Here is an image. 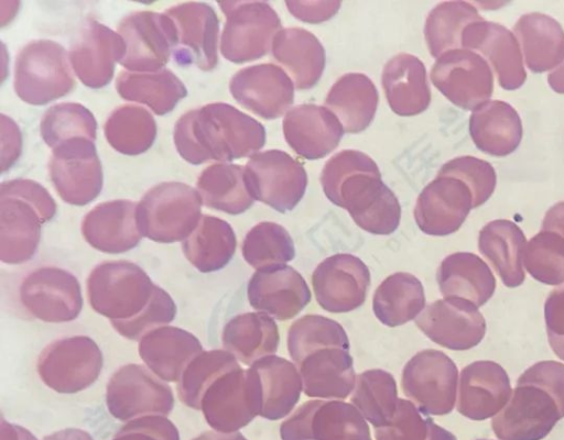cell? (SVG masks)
<instances>
[{"label":"cell","instance_id":"cell-1","mask_svg":"<svg viewBox=\"0 0 564 440\" xmlns=\"http://www.w3.org/2000/svg\"><path fill=\"white\" fill-rule=\"evenodd\" d=\"M321 184L334 205L346 209L355 223L375 234H390L399 226L401 207L382 182L377 164L357 150H344L324 165Z\"/></svg>","mask_w":564,"mask_h":440},{"label":"cell","instance_id":"cell-2","mask_svg":"<svg viewBox=\"0 0 564 440\" xmlns=\"http://www.w3.org/2000/svg\"><path fill=\"white\" fill-rule=\"evenodd\" d=\"M180 155L192 164L252 156L265 143L263 125L235 107L209 103L184 113L174 128Z\"/></svg>","mask_w":564,"mask_h":440},{"label":"cell","instance_id":"cell-3","mask_svg":"<svg viewBox=\"0 0 564 440\" xmlns=\"http://www.w3.org/2000/svg\"><path fill=\"white\" fill-rule=\"evenodd\" d=\"M564 417V364L541 361L517 381L508 405L492 419L503 440H538Z\"/></svg>","mask_w":564,"mask_h":440},{"label":"cell","instance_id":"cell-4","mask_svg":"<svg viewBox=\"0 0 564 440\" xmlns=\"http://www.w3.org/2000/svg\"><path fill=\"white\" fill-rule=\"evenodd\" d=\"M202 205L198 191L186 184L156 185L137 206L140 233L158 242L183 240L198 224Z\"/></svg>","mask_w":564,"mask_h":440},{"label":"cell","instance_id":"cell-5","mask_svg":"<svg viewBox=\"0 0 564 440\" xmlns=\"http://www.w3.org/2000/svg\"><path fill=\"white\" fill-rule=\"evenodd\" d=\"M74 86L69 55L58 43L33 41L18 54L14 89L23 101L45 105L67 95Z\"/></svg>","mask_w":564,"mask_h":440},{"label":"cell","instance_id":"cell-6","mask_svg":"<svg viewBox=\"0 0 564 440\" xmlns=\"http://www.w3.org/2000/svg\"><path fill=\"white\" fill-rule=\"evenodd\" d=\"M218 4L226 15L220 38L223 56L242 64L267 55L274 36L282 30L274 9L262 1H224Z\"/></svg>","mask_w":564,"mask_h":440},{"label":"cell","instance_id":"cell-7","mask_svg":"<svg viewBox=\"0 0 564 440\" xmlns=\"http://www.w3.org/2000/svg\"><path fill=\"white\" fill-rule=\"evenodd\" d=\"M245 182L254 200L283 213L303 198L307 175L299 160L286 152L269 150L250 156L245 166Z\"/></svg>","mask_w":564,"mask_h":440},{"label":"cell","instance_id":"cell-8","mask_svg":"<svg viewBox=\"0 0 564 440\" xmlns=\"http://www.w3.org/2000/svg\"><path fill=\"white\" fill-rule=\"evenodd\" d=\"M52 150L48 173L58 196L79 206L94 200L102 187V168L95 142L76 136Z\"/></svg>","mask_w":564,"mask_h":440},{"label":"cell","instance_id":"cell-9","mask_svg":"<svg viewBox=\"0 0 564 440\" xmlns=\"http://www.w3.org/2000/svg\"><path fill=\"white\" fill-rule=\"evenodd\" d=\"M431 80L452 103L464 110H475L489 101L494 91V75L487 61L463 47L436 58Z\"/></svg>","mask_w":564,"mask_h":440},{"label":"cell","instance_id":"cell-10","mask_svg":"<svg viewBox=\"0 0 564 440\" xmlns=\"http://www.w3.org/2000/svg\"><path fill=\"white\" fill-rule=\"evenodd\" d=\"M118 34L124 42L120 64L128 72L163 69L175 46V26L165 13L134 12L122 19Z\"/></svg>","mask_w":564,"mask_h":440},{"label":"cell","instance_id":"cell-11","mask_svg":"<svg viewBox=\"0 0 564 440\" xmlns=\"http://www.w3.org/2000/svg\"><path fill=\"white\" fill-rule=\"evenodd\" d=\"M458 372L454 362L437 350H425L413 356L403 370L402 387L426 411L446 414L456 399Z\"/></svg>","mask_w":564,"mask_h":440},{"label":"cell","instance_id":"cell-12","mask_svg":"<svg viewBox=\"0 0 564 440\" xmlns=\"http://www.w3.org/2000/svg\"><path fill=\"white\" fill-rule=\"evenodd\" d=\"M175 26L173 56L184 65L203 70L213 69L218 62L219 20L213 8L202 2H186L164 12Z\"/></svg>","mask_w":564,"mask_h":440},{"label":"cell","instance_id":"cell-13","mask_svg":"<svg viewBox=\"0 0 564 440\" xmlns=\"http://www.w3.org/2000/svg\"><path fill=\"white\" fill-rule=\"evenodd\" d=\"M294 89L289 75L275 64H259L240 69L229 82L235 100L267 120L280 118L291 108Z\"/></svg>","mask_w":564,"mask_h":440},{"label":"cell","instance_id":"cell-14","mask_svg":"<svg viewBox=\"0 0 564 440\" xmlns=\"http://www.w3.org/2000/svg\"><path fill=\"white\" fill-rule=\"evenodd\" d=\"M415 323L432 341L451 350L474 348L486 333V321L478 307L460 298L431 304Z\"/></svg>","mask_w":564,"mask_h":440},{"label":"cell","instance_id":"cell-15","mask_svg":"<svg viewBox=\"0 0 564 440\" xmlns=\"http://www.w3.org/2000/svg\"><path fill=\"white\" fill-rule=\"evenodd\" d=\"M471 208L473 194L463 180L437 176L419 195L414 218L424 233L447 235L460 228Z\"/></svg>","mask_w":564,"mask_h":440},{"label":"cell","instance_id":"cell-16","mask_svg":"<svg viewBox=\"0 0 564 440\" xmlns=\"http://www.w3.org/2000/svg\"><path fill=\"white\" fill-rule=\"evenodd\" d=\"M369 280L367 266L350 254L327 257L312 277L318 305L332 312H346L359 307L366 298Z\"/></svg>","mask_w":564,"mask_h":440},{"label":"cell","instance_id":"cell-17","mask_svg":"<svg viewBox=\"0 0 564 440\" xmlns=\"http://www.w3.org/2000/svg\"><path fill=\"white\" fill-rule=\"evenodd\" d=\"M462 47L481 53L503 89H518L525 81L520 44L503 25L485 20L468 24L462 34Z\"/></svg>","mask_w":564,"mask_h":440},{"label":"cell","instance_id":"cell-18","mask_svg":"<svg viewBox=\"0 0 564 440\" xmlns=\"http://www.w3.org/2000/svg\"><path fill=\"white\" fill-rule=\"evenodd\" d=\"M283 134L290 147L301 157L319 160L339 144L344 129L326 107L300 105L283 118Z\"/></svg>","mask_w":564,"mask_h":440},{"label":"cell","instance_id":"cell-19","mask_svg":"<svg viewBox=\"0 0 564 440\" xmlns=\"http://www.w3.org/2000/svg\"><path fill=\"white\" fill-rule=\"evenodd\" d=\"M68 55L80 81L90 88H100L112 79L116 63L124 55V42L106 25L91 21Z\"/></svg>","mask_w":564,"mask_h":440},{"label":"cell","instance_id":"cell-20","mask_svg":"<svg viewBox=\"0 0 564 440\" xmlns=\"http://www.w3.org/2000/svg\"><path fill=\"white\" fill-rule=\"evenodd\" d=\"M458 389V411L477 420L495 416L511 397L509 376L494 361H476L464 367Z\"/></svg>","mask_w":564,"mask_h":440},{"label":"cell","instance_id":"cell-21","mask_svg":"<svg viewBox=\"0 0 564 440\" xmlns=\"http://www.w3.org/2000/svg\"><path fill=\"white\" fill-rule=\"evenodd\" d=\"M248 293L253 308L279 320L294 317L311 299L305 280L288 265L259 270L250 279Z\"/></svg>","mask_w":564,"mask_h":440},{"label":"cell","instance_id":"cell-22","mask_svg":"<svg viewBox=\"0 0 564 440\" xmlns=\"http://www.w3.org/2000/svg\"><path fill=\"white\" fill-rule=\"evenodd\" d=\"M382 86L390 109L398 116H416L431 102L425 66L414 55L400 53L390 58L382 70Z\"/></svg>","mask_w":564,"mask_h":440},{"label":"cell","instance_id":"cell-23","mask_svg":"<svg viewBox=\"0 0 564 440\" xmlns=\"http://www.w3.org/2000/svg\"><path fill=\"white\" fill-rule=\"evenodd\" d=\"M273 59L289 75L295 89H310L325 67V50L319 40L301 28L282 29L273 38Z\"/></svg>","mask_w":564,"mask_h":440},{"label":"cell","instance_id":"cell-24","mask_svg":"<svg viewBox=\"0 0 564 440\" xmlns=\"http://www.w3.org/2000/svg\"><path fill=\"white\" fill-rule=\"evenodd\" d=\"M137 206L129 200H113L96 206L84 219L83 234L94 248L118 253L133 248L141 233Z\"/></svg>","mask_w":564,"mask_h":440},{"label":"cell","instance_id":"cell-25","mask_svg":"<svg viewBox=\"0 0 564 440\" xmlns=\"http://www.w3.org/2000/svg\"><path fill=\"white\" fill-rule=\"evenodd\" d=\"M302 388L310 397L345 398L354 388L352 360L346 349L315 350L299 364Z\"/></svg>","mask_w":564,"mask_h":440},{"label":"cell","instance_id":"cell-26","mask_svg":"<svg viewBox=\"0 0 564 440\" xmlns=\"http://www.w3.org/2000/svg\"><path fill=\"white\" fill-rule=\"evenodd\" d=\"M469 133L481 152L506 156L519 146L522 123L518 112L509 103L489 100L473 110Z\"/></svg>","mask_w":564,"mask_h":440},{"label":"cell","instance_id":"cell-27","mask_svg":"<svg viewBox=\"0 0 564 440\" xmlns=\"http://www.w3.org/2000/svg\"><path fill=\"white\" fill-rule=\"evenodd\" d=\"M437 282L444 298L465 299L476 307L494 295L496 278L489 266L476 254L458 252L448 255L440 265Z\"/></svg>","mask_w":564,"mask_h":440},{"label":"cell","instance_id":"cell-28","mask_svg":"<svg viewBox=\"0 0 564 440\" xmlns=\"http://www.w3.org/2000/svg\"><path fill=\"white\" fill-rule=\"evenodd\" d=\"M379 96L376 86L365 74L348 73L330 87L325 107L339 120L347 133H360L375 118Z\"/></svg>","mask_w":564,"mask_h":440},{"label":"cell","instance_id":"cell-29","mask_svg":"<svg viewBox=\"0 0 564 440\" xmlns=\"http://www.w3.org/2000/svg\"><path fill=\"white\" fill-rule=\"evenodd\" d=\"M527 245L522 230L512 221L498 219L479 232L478 249L508 287L520 286L525 277L523 253Z\"/></svg>","mask_w":564,"mask_h":440},{"label":"cell","instance_id":"cell-30","mask_svg":"<svg viewBox=\"0 0 564 440\" xmlns=\"http://www.w3.org/2000/svg\"><path fill=\"white\" fill-rule=\"evenodd\" d=\"M513 32L531 72L544 73L564 61V31L551 16L538 12L523 14Z\"/></svg>","mask_w":564,"mask_h":440},{"label":"cell","instance_id":"cell-31","mask_svg":"<svg viewBox=\"0 0 564 440\" xmlns=\"http://www.w3.org/2000/svg\"><path fill=\"white\" fill-rule=\"evenodd\" d=\"M2 258L28 260L36 249L40 224L46 219L37 207L15 196H0Z\"/></svg>","mask_w":564,"mask_h":440},{"label":"cell","instance_id":"cell-32","mask_svg":"<svg viewBox=\"0 0 564 440\" xmlns=\"http://www.w3.org/2000/svg\"><path fill=\"white\" fill-rule=\"evenodd\" d=\"M116 87L121 98L147 105L163 116L186 96V88L170 69L156 72H122L118 75Z\"/></svg>","mask_w":564,"mask_h":440},{"label":"cell","instance_id":"cell-33","mask_svg":"<svg viewBox=\"0 0 564 440\" xmlns=\"http://www.w3.org/2000/svg\"><path fill=\"white\" fill-rule=\"evenodd\" d=\"M203 205L230 215L249 209L254 199L245 182V167L219 163L208 166L197 180V189Z\"/></svg>","mask_w":564,"mask_h":440},{"label":"cell","instance_id":"cell-34","mask_svg":"<svg viewBox=\"0 0 564 440\" xmlns=\"http://www.w3.org/2000/svg\"><path fill=\"white\" fill-rule=\"evenodd\" d=\"M425 297L421 282L411 274L389 276L373 295V312L389 327L403 324L422 311Z\"/></svg>","mask_w":564,"mask_h":440},{"label":"cell","instance_id":"cell-35","mask_svg":"<svg viewBox=\"0 0 564 440\" xmlns=\"http://www.w3.org/2000/svg\"><path fill=\"white\" fill-rule=\"evenodd\" d=\"M188 260L202 271L223 267L236 249V237L231 227L224 220L202 216L191 237L183 243Z\"/></svg>","mask_w":564,"mask_h":440},{"label":"cell","instance_id":"cell-36","mask_svg":"<svg viewBox=\"0 0 564 440\" xmlns=\"http://www.w3.org/2000/svg\"><path fill=\"white\" fill-rule=\"evenodd\" d=\"M482 20L477 9L465 1H446L438 3L429 13L424 36L431 55L435 58L451 50L462 48L464 29Z\"/></svg>","mask_w":564,"mask_h":440},{"label":"cell","instance_id":"cell-37","mask_svg":"<svg viewBox=\"0 0 564 440\" xmlns=\"http://www.w3.org/2000/svg\"><path fill=\"white\" fill-rule=\"evenodd\" d=\"M224 343L242 362L252 364L256 359L275 352L279 332L270 317L262 314H246L227 324Z\"/></svg>","mask_w":564,"mask_h":440},{"label":"cell","instance_id":"cell-38","mask_svg":"<svg viewBox=\"0 0 564 440\" xmlns=\"http://www.w3.org/2000/svg\"><path fill=\"white\" fill-rule=\"evenodd\" d=\"M109 144L120 153L137 155L145 152L156 135L153 117L143 108L126 105L116 109L105 124Z\"/></svg>","mask_w":564,"mask_h":440},{"label":"cell","instance_id":"cell-39","mask_svg":"<svg viewBox=\"0 0 564 440\" xmlns=\"http://www.w3.org/2000/svg\"><path fill=\"white\" fill-rule=\"evenodd\" d=\"M245 260L259 270L285 265L294 255V244L288 231L274 222L253 227L242 244Z\"/></svg>","mask_w":564,"mask_h":440},{"label":"cell","instance_id":"cell-40","mask_svg":"<svg viewBox=\"0 0 564 440\" xmlns=\"http://www.w3.org/2000/svg\"><path fill=\"white\" fill-rule=\"evenodd\" d=\"M288 343L290 355L296 364L311 352L322 348L349 349L341 326L321 316H305L294 322L289 331Z\"/></svg>","mask_w":564,"mask_h":440},{"label":"cell","instance_id":"cell-41","mask_svg":"<svg viewBox=\"0 0 564 440\" xmlns=\"http://www.w3.org/2000/svg\"><path fill=\"white\" fill-rule=\"evenodd\" d=\"M252 367L259 375L261 397L267 406L282 405L288 413L299 402L302 381L291 362L272 355L254 362Z\"/></svg>","mask_w":564,"mask_h":440},{"label":"cell","instance_id":"cell-42","mask_svg":"<svg viewBox=\"0 0 564 440\" xmlns=\"http://www.w3.org/2000/svg\"><path fill=\"white\" fill-rule=\"evenodd\" d=\"M523 265L538 282L553 286L563 284L564 238L553 231L541 230L527 243Z\"/></svg>","mask_w":564,"mask_h":440},{"label":"cell","instance_id":"cell-43","mask_svg":"<svg viewBox=\"0 0 564 440\" xmlns=\"http://www.w3.org/2000/svg\"><path fill=\"white\" fill-rule=\"evenodd\" d=\"M97 123L93 113L79 103L65 102L48 108L41 120V134L52 148L76 136L95 142Z\"/></svg>","mask_w":564,"mask_h":440},{"label":"cell","instance_id":"cell-44","mask_svg":"<svg viewBox=\"0 0 564 440\" xmlns=\"http://www.w3.org/2000/svg\"><path fill=\"white\" fill-rule=\"evenodd\" d=\"M437 176L463 180L473 194V208L486 202L496 187V172L490 163L474 156H459L445 163Z\"/></svg>","mask_w":564,"mask_h":440},{"label":"cell","instance_id":"cell-45","mask_svg":"<svg viewBox=\"0 0 564 440\" xmlns=\"http://www.w3.org/2000/svg\"><path fill=\"white\" fill-rule=\"evenodd\" d=\"M351 402L364 408L366 405H394L398 402L394 378L381 370L367 371L356 378Z\"/></svg>","mask_w":564,"mask_h":440},{"label":"cell","instance_id":"cell-46","mask_svg":"<svg viewBox=\"0 0 564 440\" xmlns=\"http://www.w3.org/2000/svg\"><path fill=\"white\" fill-rule=\"evenodd\" d=\"M544 318L549 343L556 356L564 361V283L546 298Z\"/></svg>","mask_w":564,"mask_h":440},{"label":"cell","instance_id":"cell-47","mask_svg":"<svg viewBox=\"0 0 564 440\" xmlns=\"http://www.w3.org/2000/svg\"><path fill=\"white\" fill-rule=\"evenodd\" d=\"M0 196H15L31 201L50 220L55 213V202L40 184L29 179L8 180L1 185Z\"/></svg>","mask_w":564,"mask_h":440},{"label":"cell","instance_id":"cell-48","mask_svg":"<svg viewBox=\"0 0 564 440\" xmlns=\"http://www.w3.org/2000/svg\"><path fill=\"white\" fill-rule=\"evenodd\" d=\"M290 13L307 23L327 21L337 13L340 1H285Z\"/></svg>","mask_w":564,"mask_h":440},{"label":"cell","instance_id":"cell-49","mask_svg":"<svg viewBox=\"0 0 564 440\" xmlns=\"http://www.w3.org/2000/svg\"><path fill=\"white\" fill-rule=\"evenodd\" d=\"M542 230L553 231L564 238V201L557 202L546 211Z\"/></svg>","mask_w":564,"mask_h":440},{"label":"cell","instance_id":"cell-50","mask_svg":"<svg viewBox=\"0 0 564 440\" xmlns=\"http://www.w3.org/2000/svg\"><path fill=\"white\" fill-rule=\"evenodd\" d=\"M551 88L558 94H564V62L547 76Z\"/></svg>","mask_w":564,"mask_h":440}]
</instances>
